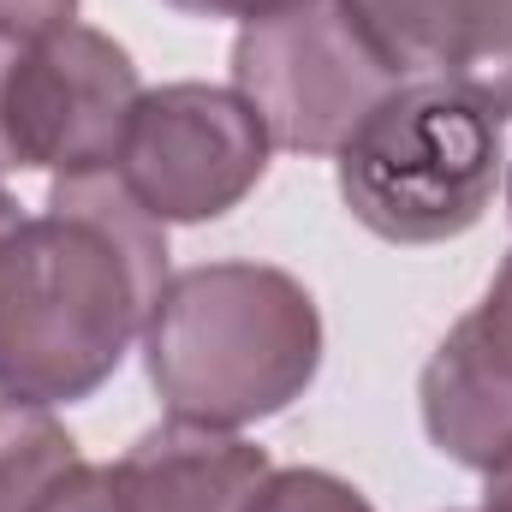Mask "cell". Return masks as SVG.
Listing matches in <instances>:
<instances>
[{
  "label": "cell",
  "instance_id": "3957f363",
  "mask_svg": "<svg viewBox=\"0 0 512 512\" xmlns=\"http://www.w3.org/2000/svg\"><path fill=\"white\" fill-rule=\"evenodd\" d=\"M507 167V114L447 84H399L334 155L340 203L387 245L465 239Z\"/></svg>",
  "mask_w": 512,
  "mask_h": 512
},
{
  "label": "cell",
  "instance_id": "4fadbf2b",
  "mask_svg": "<svg viewBox=\"0 0 512 512\" xmlns=\"http://www.w3.org/2000/svg\"><path fill=\"white\" fill-rule=\"evenodd\" d=\"M465 322L477 328V340L489 346V358L512 370V251H507V262L495 268V280H489L483 304H477V310H471Z\"/></svg>",
  "mask_w": 512,
  "mask_h": 512
},
{
  "label": "cell",
  "instance_id": "e0dca14e",
  "mask_svg": "<svg viewBox=\"0 0 512 512\" xmlns=\"http://www.w3.org/2000/svg\"><path fill=\"white\" fill-rule=\"evenodd\" d=\"M507 209H512V179H507Z\"/></svg>",
  "mask_w": 512,
  "mask_h": 512
},
{
  "label": "cell",
  "instance_id": "5bb4252c",
  "mask_svg": "<svg viewBox=\"0 0 512 512\" xmlns=\"http://www.w3.org/2000/svg\"><path fill=\"white\" fill-rule=\"evenodd\" d=\"M78 24V0H0V42H36Z\"/></svg>",
  "mask_w": 512,
  "mask_h": 512
},
{
  "label": "cell",
  "instance_id": "277c9868",
  "mask_svg": "<svg viewBox=\"0 0 512 512\" xmlns=\"http://www.w3.org/2000/svg\"><path fill=\"white\" fill-rule=\"evenodd\" d=\"M233 90L256 108L274 149L340 155V143L399 90V78L364 48L334 0H286L239 24Z\"/></svg>",
  "mask_w": 512,
  "mask_h": 512
},
{
  "label": "cell",
  "instance_id": "7a4b0ae2",
  "mask_svg": "<svg viewBox=\"0 0 512 512\" xmlns=\"http://www.w3.org/2000/svg\"><path fill=\"white\" fill-rule=\"evenodd\" d=\"M143 370L167 417L245 429L280 417L322 370V310L274 262H197L167 274L143 322Z\"/></svg>",
  "mask_w": 512,
  "mask_h": 512
},
{
  "label": "cell",
  "instance_id": "ac0fdd59",
  "mask_svg": "<svg viewBox=\"0 0 512 512\" xmlns=\"http://www.w3.org/2000/svg\"><path fill=\"white\" fill-rule=\"evenodd\" d=\"M477 512H483V507H477Z\"/></svg>",
  "mask_w": 512,
  "mask_h": 512
},
{
  "label": "cell",
  "instance_id": "8992f818",
  "mask_svg": "<svg viewBox=\"0 0 512 512\" xmlns=\"http://www.w3.org/2000/svg\"><path fill=\"white\" fill-rule=\"evenodd\" d=\"M268 155L274 143L239 90L185 78L137 96L114 173L161 227H203L262 185Z\"/></svg>",
  "mask_w": 512,
  "mask_h": 512
},
{
  "label": "cell",
  "instance_id": "5b68a950",
  "mask_svg": "<svg viewBox=\"0 0 512 512\" xmlns=\"http://www.w3.org/2000/svg\"><path fill=\"white\" fill-rule=\"evenodd\" d=\"M137 96V60L108 30L66 24L36 42H0V179L114 167Z\"/></svg>",
  "mask_w": 512,
  "mask_h": 512
},
{
  "label": "cell",
  "instance_id": "52a82bcc",
  "mask_svg": "<svg viewBox=\"0 0 512 512\" xmlns=\"http://www.w3.org/2000/svg\"><path fill=\"white\" fill-rule=\"evenodd\" d=\"M399 84H447L512 120V0H334Z\"/></svg>",
  "mask_w": 512,
  "mask_h": 512
},
{
  "label": "cell",
  "instance_id": "6da1fadb",
  "mask_svg": "<svg viewBox=\"0 0 512 512\" xmlns=\"http://www.w3.org/2000/svg\"><path fill=\"white\" fill-rule=\"evenodd\" d=\"M167 286V227L114 167L66 173L0 233V399L78 405L114 382Z\"/></svg>",
  "mask_w": 512,
  "mask_h": 512
},
{
  "label": "cell",
  "instance_id": "9c48e42d",
  "mask_svg": "<svg viewBox=\"0 0 512 512\" xmlns=\"http://www.w3.org/2000/svg\"><path fill=\"white\" fill-rule=\"evenodd\" d=\"M417 405H423V435L453 465L483 477L501 453H512V370L489 358V346L465 316L429 352L417 376Z\"/></svg>",
  "mask_w": 512,
  "mask_h": 512
},
{
  "label": "cell",
  "instance_id": "30bf717a",
  "mask_svg": "<svg viewBox=\"0 0 512 512\" xmlns=\"http://www.w3.org/2000/svg\"><path fill=\"white\" fill-rule=\"evenodd\" d=\"M78 459L84 453L72 429L54 417V405L0 399V512H36Z\"/></svg>",
  "mask_w": 512,
  "mask_h": 512
},
{
  "label": "cell",
  "instance_id": "7c38bea8",
  "mask_svg": "<svg viewBox=\"0 0 512 512\" xmlns=\"http://www.w3.org/2000/svg\"><path fill=\"white\" fill-rule=\"evenodd\" d=\"M36 512H126V507H120V495H114V471L78 459V465L42 495V507Z\"/></svg>",
  "mask_w": 512,
  "mask_h": 512
},
{
  "label": "cell",
  "instance_id": "2e32d148",
  "mask_svg": "<svg viewBox=\"0 0 512 512\" xmlns=\"http://www.w3.org/2000/svg\"><path fill=\"white\" fill-rule=\"evenodd\" d=\"M18 221H24V215H18V203L0 191V233H6V227H18Z\"/></svg>",
  "mask_w": 512,
  "mask_h": 512
},
{
  "label": "cell",
  "instance_id": "8fae6325",
  "mask_svg": "<svg viewBox=\"0 0 512 512\" xmlns=\"http://www.w3.org/2000/svg\"><path fill=\"white\" fill-rule=\"evenodd\" d=\"M251 512H376V507H370L364 489H352L346 477H334L322 465H286V471H268Z\"/></svg>",
  "mask_w": 512,
  "mask_h": 512
},
{
  "label": "cell",
  "instance_id": "9a60e30c",
  "mask_svg": "<svg viewBox=\"0 0 512 512\" xmlns=\"http://www.w3.org/2000/svg\"><path fill=\"white\" fill-rule=\"evenodd\" d=\"M167 6L185 12V18H239V24H251V18L286 6V0H167Z\"/></svg>",
  "mask_w": 512,
  "mask_h": 512
},
{
  "label": "cell",
  "instance_id": "ba28073f",
  "mask_svg": "<svg viewBox=\"0 0 512 512\" xmlns=\"http://www.w3.org/2000/svg\"><path fill=\"white\" fill-rule=\"evenodd\" d=\"M108 471L126 512H251L274 465L239 429L167 417L143 429Z\"/></svg>",
  "mask_w": 512,
  "mask_h": 512
}]
</instances>
